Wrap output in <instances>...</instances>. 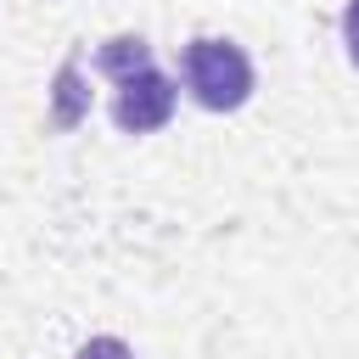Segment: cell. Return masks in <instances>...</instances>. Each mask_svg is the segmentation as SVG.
<instances>
[{
  "mask_svg": "<svg viewBox=\"0 0 359 359\" xmlns=\"http://www.w3.org/2000/svg\"><path fill=\"white\" fill-rule=\"evenodd\" d=\"M342 45H348V62L359 67V0H348L342 11Z\"/></svg>",
  "mask_w": 359,
  "mask_h": 359,
  "instance_id": "5b68a950",
  "label": "cell"
},
{
  "mask_svg": "<svg viewBox=\"0 0 359 359\" xmlns=\"http://www.w3.org/2000/svg\"><path fill=\"white\" fill-rule=\"evenodd\" d=\"M56 84H62V112H56V118H62V123H73V112H79V95H73V90H79V73H73V67H62V79H56Z\"/></svg>",
  "mask_w": 359,
  "mask_h": 359,
  "instance_id": "8992f818",
  "label": "cell"
},
{
  "mask_svg": "<svg viewBox=\"0 0 359 359\" xmlns=\"http://www.w3.org/2000/svg\"><path fill=\"white\" fill-rule=\"evenodd\" d=\"M79 359H135V353H129L118 337H90V342L79 348Z\"/></svg>",
  "mask_w": 359,
  "mask_h": 359,
  "instance_id": "277c9868",
  "label": "cell"
},
{
  "mask_svg": "<svg viewBox=\"0 0 359 359\" xmlns=\"http://www.w3.org/2000/svg\"><path fill=\"white\" fill-rule=\"evenodd\" d=\"M112 118H118V129H129V135L163 129V123L174 118V79H163L157 67H140V73L118 79V90H112Z\"/></svg>",
  "mask_w": 359,
  "mask_h": 359,
  "instance_id": "7a4b0ae2",
  "label": "cell"
},
{
  "mask_svg": "<svg viewBox=\"0 0 359 359\" xmlns=\"http://www.w3.org/2000/svg\"><path fill=\"white\" fill-rule=\"evenodd\" d=\"M180 79H185V90L208 112H236L252 95V62H247V50L230 45V39H213V34H202V39H191L180 50Z\"/></svg>",
  "mask_w": 359,
  "mask_h": 359,
  "instance_id": "6da1fadb",
  "label": "cell"
},
{
  "mask_svg": "<svg viewBox=\"0 0 359 359\" xmlns=\"http://www.w3.org/2000/svg\"><path fill=\"white\" fill-rule=\"evenodd\" d=\"M95 67H101V73H112V79H129V73L151 67V50H146V39H135V34H118V39H107V45H101Z\"/></svg>",
  "mask_w": 359,
  "mask_h": 359,
  "instance_id": "3957f363",
  "label": "cell"
}]
</instances>
